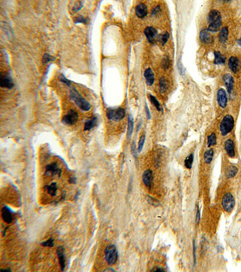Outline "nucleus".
<instances>
[{
    "mask_svg": "<svg viewBox=\"0 0 241 272\" xmlns=\"http://www.w3.org/2000/svg\"><path fill=\"white\" fill-rule=\"evenodd\" d=\"M221 19V15L218 10H212L208 16V21L209 23L208 30L210 32L218 31L222 24Z\"/></svg>",
    "mask_w": 241,
    "mask_h": 272,
    "instance_id": "f257e3e1",
    "label": "nucleus"
},
{
    "mask_svg": "<svg viewBox=\"0 0 241 272\" xmlns=\"http://www.w3.org/2000/svg\"><path fill=\"white\" fill-rule=\"evenodd\" d=\"M71 97L77 105L82 110L87 111L90 109V105L88 102L74 88L71 91Z\"/></svg>",
    "mask_w": 241,
    "mask_h": 272,
    "instance_id": "f03ea898",
    "label": "nucleus"
},
{
    "mask_svg": "<svg viewBox=\"0 0 241 272\" xmlns=\"http://www.w3.org/2000/svg\"><path fill=\"white\" fill-rule=\"evenodd\" d=\"M234 127V119L230 115L225 116L221 124H220V130L223 136L226 135L229 132H230Z\"/></svg>",
    "mask_w": 241,
    "mask_h": 272,
    "instance_id": "7ed1b4c3",
    "label": "nucleus"
},
{
    "mask_svg": "<svg viewBox=\"0 0 241 272\" xmlns=\"http://www.w3.org/2000/svg\"><path fill=\"white\" fill-rule=\"evenodd\" d=\"M106 260L109 265H113L117 261L118 253L116 247L114 245L108 246L105 250Z\"/></svg>",
    "mask_w": 241,
    "mask_h": 272,
    "instance_id": "20e7f679",
    "label": "nucleus"
},
{
    "mask_svg": "<svg viewBox=\"0 0 241 272\" xmlns=\"http://www.w3.org/2000/svg\"><path fill=\"white\" fill-rule=\"evenodd\" d=\"M125 115V111L123 108H119L117 110H109L107 112V116L109 119L114 121L122 120Z\"/></svg>",
    "mask_w": 241,
    "mask_h": 272,
    "instance_id": "39448f33",
    "label": "nucleus"
},
{
    "mask_svg": "<svg viewBox=\"0 0 241 272\" xmlns=\"http://www.w3.org/2000/svg\"><path fill=\"white\" fill-rule=\"evenodd\" d=\"M235 205V201L232 194L230 193L226 194L224 196L222 201V205L224 209L228 212H231L233 210Z\"/></svg>",
    "mask_w": 241,
    "mask_h": 272,
    "instance_id": "423d86ee",
    "label": "nucleus"
},
{
    "mask_svg": "<svg viewBox=\"0 0 241 272\" xmlns=\"http://www.w3.org/2000/svg\"><path fill=\"white\" fill-rule=\"evenodd\" d=\"M78 119V114L77 112L73 110H71L69 111L68 114L66 115L62 119V122L66 125H74Z\"/></svg>",
    "mask_w": 241,
    "mask_h": 272,
    "instance_id": "0eeeda50",
    "label": "nucleus"
},
{
    "mask_svg": "<svg viewBox=\"0 0 241 272\" xmlns=\"http://www.w3.org/2000/svg\"><path fill=\"white\" fill-rule=\"evenodd\" d=\"M200 39L203 43L210 44L214 41V38L208 29H203L200 34Z\"/></svg>",
    "mask_w": 241,
    "mask_h": 272,
    "instance_id": "6e6552de",
    "label": "nucleus"
},
{
    "mask_svg": "<svg viewBox=\"0 0 241 272\" xmlns=\"http://www.w3.org/2000/svg\"><path fill=\"white\" fill-rule=\"evenodd\" d=\"M217 101L219 105L224 108L227 106V97L225 91L223 88H220L217 92Z\"/></svg>",
    "mask_w": 241,
    "mask_h": 272,
    "instance_id": "1a4fd4ad",
    "label": "nucleus"
},
{
    "mask_svg": "<svg viewBox=\"0 0 241 272\" xmlns=\"http://www.w3.org/2000/svg\"><path fill=\"white\" fill-rule=\"evenodd\" d=\"M223 82H224L227 91L229 94H231L233 89V86H234V79L232 76L230 74H225L223 78Z\"/></svg>",
    "mask_w": 241,
    "mask_h": 272,
    "instance_id": "9d476101",
    "label": "nucleus"
},
{
    "mask_svg": "<svg viewBox=\"0 0 241 272\" xmlns=\"http://www.w3.org/2000/svg\"><path fill=\"white\" fill-rule=\"evenodd\" d=\"M145 35L150 43H153L157 35V31L153 27H147L144 30Z\"/></svg>",
    "mask_w": 241,
    "mask_h": 272,
    "instance_id": "9b49d317",
    "label": "nucleus"
},
{
    "mask_svg": "<svg viewBox=\"0 0 241 272\" xmlns=\"http://www.w3.org/2000/svg\"><path fill=\"white\" fill-rule=\"evenodd\" d=\"M143 181L145 186L150 189L151 187V184H152V181L153 179V172L150 169H148L146 170V171L144 172L143 174Z\"/></svg>",
    "mask_w": 241,
    "mask_h": 272,
    "instance_id": "f8f14e48",
    "label": "nucleus"
},
{
    "mask_svg": "<svg viewBox=\"0 0 241 272\" xmlns=\"http://www.w3.org/2000/svg\"><path fill=\"white\" fill-rule=\"evenodd\" d=\"M0 86L3 88L10 89L14 86V84L10 77L6 74H1L0 78Z\"/></svg>",
    "mask_w": 241,
    "mask_h": 272,
    "instance_id": "ddd939ff",
    "label": "nucleus"
},
{
    "mask_svg": "<svg viewBox=\"0 0 241 272\" xmlns=\"http://www.w3.org/2000/svg\"><path fill=\"white\" fill-rule=\"evenodd\" d=\"M228 67L234 73H236L240 67V62L239 60L234 56H232L228 60Z\"/></svg>",
    "mask_w": 241,
    "mask_h": 272,
    "instance_id": "4468645a",
    "label": "nucleus"
},
{
    "mask_svg": "<svg viewBox=\"0 0 241 272\" xmlns=\"http://www.w3.org/2000/svg\"><path fill=\"white\" fill-rule=\"evenodd\" d=\"M225 148L228 154L230 157H234L235 155V145L232 140L228 139L225 143Z\"/></svg>",
    "mask_w": 241,
    "mask_h": 272,
    "instance_id": "2eb2a0df",
    "label": "nucleus"
},
{
    "mask_svg": "<svg viewBox=\"0 0 241 272\" xmlns=\"http://www.w3.org/2000/svg\"><path fill=\"white\" fill-rule=\"evenodd\" d=\"M146 82L149 86H151L154 82V74L151 68H148L144 73Z\"/></svg>",
    "mask_w": 241,
    "mask_h": 272,
    "instance_id": "dca6fc26",
    "label": "nucleus"
},
{
    "mask_svg": "<svg viewBox=\"0 0 241 272\" xmlns=\"http://www.w3.org/2000/svg\"><path fill=\"white\" fill-rule=\"evenodd\" d=\"M147 7L146 6L143 4L141 3L137 5L136 7V15L140 18H143L145 17L147 15Z\"/></svg>",
    "mask_w": 241,
    "mask_h": 272,
    "instance_id": "f3484780",
    "label": "nucleus"
},
{
    "mask_svg": "<svg viewBox=\"0 0 241 272\" xmlns=\"http://www.w3.org/2000/svg\"><path fill=\"white\" fill-rule=\"evenodd\" d=\"M57 253L59 259V263L61 267V270L63 271L65 268V259L64 255V248L63 247H59L57 249Z\"/></svg>",
    "mask_w": 241,
    "mask_h": 272,
    "instance_id": "a211bd4d",
    "label": "nucleus"
},
{
    "mask_svg": "<svg viewBox=\"0 0 241 272\" xmlns=\"http://www.w3.org/2000/svg\"><path fill=\"white\" fill-rule=\"evenodd\" d=\"M2 217L3 220L7 223H11L12 221V215L10 210L6 207H4L2 209Z\"/></svg>",
    "mask_w": 241,
    "mask_h": 272,
    "instance_id": "6ab92c4d",
    "label": "nucleus"
},
{
    "mask_svg": "<svg viewBox=\"0 0 241 272\" xmlns=\"http://www.w3.org/2000/svg\"><path fill=\"white\" fill-rule=\"evenodd\" d=\"M46 170H47V173L48 172L51 173L53 175L58 174L60 176L61 173H62L61 170L59 169L58 167H57V163H53V164L47 165V167H46Z\"/></svg>",
    "mask_w": 241,
    "mask_h": 272,
    "instance_id": "aec40b11",
    "label": "nucleus"
},
{
    "mask_svg": "<svg viewBox=\"0 0 241 272\" xmlns=\"http://www.w3.org/2000/svg\"><path fill=\"white\" fill-rule=\"evenodd\" d=\"M215 61L214 63L215 64H224L225 62L226 58L224 55H223L220 52H215Z\"/></svg>",
    "mask_w": 241,
    "mask_h": 272,
    "instance_id": "412c9836",
    "label": "nucleus"
},
{
    "mask_svg": "<svg viewBox=\"0 0 241 272\" xmlns=\"http://www.w3.org/2000/svg\"><path fill=\"white\" fill-rule=\"evenodd\" d=\"M97 118L96 117H93L92 118L90 119L89 120L86 121L85 125V130L89 131L93 128L97 124Z\"/></svg>",
    "mask_w": 241,
    "mask_h": 272,
    "instance_id": "4be33fe9",
    "label": "nucleus"
},
{
    "mask_svg": "<svg viewBox=\"0 0 241 272\" xmlns=\"http://www.w3.org/2000/svg\"><path fill=\"white\" fill-rule=\"evenodd\" d=\"M228 30L227 27H223L219 34V39L221 43H224L228 38Z\"/></svg>",
    "mask_w": 241,
    "mask_h": 272,
    "instance_id": "5701e85b",
    "label": "nucleus"
},
{
    "mask_svg": "<svg viewBox=\"0 0 241 272\" xmlns=\"http://www.w3.org/2000/svg\"><path fill=\"white\" fill-rule=\"evenodd\" d=\"M159 88L160 92L162 93H164L166 92V90L168 89V82L165 77H162V78H160L159 81Z\"/></svg>",
    "mask_w": 241,
    "mask_h": 272,
    "instance_id": "b1692460",
    "label": "nucleus"
},
{
    "mask_svg": "<svg viewBox=\"0 0 241 272\" xmlns=\"http://www.w3.org/2000/svg\"><path fill=\"white\" fill-rule=\"evenodd\" d=\"M237 173V168L236 166H231L229 167L227 169L226 175L227 178H232L235 177Z\"/></svg>",
    "mask_w": 241,
    "mask_h": 272,
    "instance_id": "393cba45",
    "label": "nucleus"
},
{
    "mask_svg": "<svg viewBox=\"0 0 241 272\" xmlns=\"http://www.w3.org/2000/svg\"><path fill=\"white\" fill-rule=\"evenodd\" d=\"M213 157V151L212 150H210L206 151L204 154V160L206 163H210Z\"/></svg>",
    "mask_w": 241,
    "mask_h": 272,
    "instance_id": "a878e982",
    "label": "nucleus"
},
{
    "mask_svg": "<svg viewBox=\"0 0 241 272\" xmlns=\"http://www.w3.org/2000/svg\"><path fill=\"white\" fill-rule=\"evenodd\" d=\"M47 189L48 190V194H50L51 196H55L57 192V184L55 183H53L51 184L50 186H47Z\"/></svg>",
    "mask_w": 241,
    "mask_h": 272,
    "instance_id": "bb28decb",
    "label": "nucleus"
},
{
    "mask_svg": "<svg viewBox=\"0 0 241 272\" xmlns=\"http://www.w3.org/2000/svg\"><path fill=\"white\" fill-rule=\"evenodd\" d=\"M133 130V119L132 116L129 117V122H128V130H127V136L128 137H131Z\"/></svg>",
    "mask_w": 241,
    "mask_h": 272,
    "instance_id": "cd10ccee",
    "label": "nucleus"
},
{
    "mask_svg": "<svg viewBox=\"0 0 241 272\" xmlns=\"http://www.w3.org/2000/svg\"><path fill=\"white\" fill-rule=\"evenodd\" d=\"M169 38V35L168 32H165L162 35H160L158 37V40L162 45H165Z\"/></svg>",
    "mask_w": 241,
    "mask_h": 272,
    "instance_id": "c85d7f7f",
    "label": "nucleus"
},
{
    "mask_svg": "<svg viewBox=\"0 0 241 272\" xmlns=\"http://www.w3.org/2000/svg\"><path fill=\"white\" fill-rule=\"evenodd\" d=\"M216 143V137L215 133H212L208 137V146H211L215 145Z\"/></svg>",
    "mask_w": 241,
    "mask_h": 272,
    "instance_id": "c756f323",
    "label": "nucleus"
},
{
    "mask_svg": "<svg viewBox=\"0 0 241 272\" xmlns=\"http://www.w3.org/2000/svg\"><path fill=\"white\" fill-rule=\"evenodd\" d=\"M193 155L192 154H191L186 158L185 162V166L188 169H191L192 167V163H193Z\"/></svg>",
    "mask_w": 241,
    "mask_h": 272,
    "instance_id": "7c9ffc66",
    "label": "nucleus"
},
{
    "mask_svg": "<svg viewBox=\"0 0 241 272\" xmlns=\"http://www.w3.org/2000/svg\"><path fill=\"white\" fill-rule=\"evenodd\" d=\"M150 101L151 102V103L154 105V106L157 108V110L159 111H161L162 110V108H161V106H160L159 102H158V100L156 99L155 97H154L152 95H150Z\"/></svg>",
    "mask_w": 241,
    "mask_h": 272,
    "instance_id": "2f4dec72",
    "label": "nucleus"
},
{
    "mask_svg": "<svg viewBox=\"0 0 241 272\" xmlns=\"http://www.w3.org/2000/svg\"><path fill=\"white\" fill-rule=\"evenodd\" d=\"M145 135H142L141 137V138H140L139 144H138V151L139 152H141L142 151V148H143V146H144V143H145Z\"/></svg>",
    "mask_w": 241,
    "mask_h": 272,
    "instance_id": "473e14b6",
    "label": "nucleus"
},
{
    "mask_svg": "<svg viewBox=\"0 0 241 272\" xmlns=\"http://www.w3.org/2000/svg\"><path fill=\"white\" fill-rule=\"evenodd\" d=\"M42 246L45 247H52L54 246V240L53 238H50L47 241H45L41 244Z\"/></svg>",
    "mask_w": 241,
    "mask_h": 272,
    "instance_id": "72a5a7b5",
    "label": "nucleus"
},
{
    "mask_svg": "<svg viewBox=\"0 0 241 272\" xmlns=\"http://www.w3.org/2000/svg\"><path fill=\"white\" fill-rule=\"evenodd\" d=\"M53 59H54L53 56L50 55L49 54H45L43 56V62L44 64H46L51 61H53Z\"/></svg>",
    "mask_w": 241,
    "mask_h": 272,
    "instance_id": "f704fd0d",
    "label": "nucleus"
},
{
    "mask_svg": "<svg viewBox=\"0 0 241 272\" xmlns=\"http://www.w3.org/2000/svg\"><path fill=\"white\" fill-rule=\"evenodd\" d=\"M147 200L148 201V203L150 204V205H154V206H157L159 205V202L155 200L154 198H152L151 197H147Z\"/></svg>",
    "mask_w": 241,
    "mask_h": 272,
    "instance_id": "c9c22d12",
    "label": "nucleus"
},
{
    "mask_svg": "<svg viewBox=\"0 0 241 272\" xmlns=\"http://www.w3.org/2000/svg\"><path fill=\"white\" fill-rule=\"evenodd\" d=\"M162 66L164 69H168L169 67V61L168 58H164L162 61Z\"/></svg>",
    "mask_w": 241,
    "mask_h": 272,
    "instance_id": "e433bc0d",
    "label": "nucleus"
},
{
    "mask_svg": "<svg viewBox=\"0 0 241 272\" xmlns=\"http://www.w3.org/2000/svg\"><path fill=\"white\" fill-rule=\"evenodd\" d=\"M74 21V22H75V23H79V22H82V23H85V22H86V19L85 18H84L83 17L80 16V17L75 18Z\"/></svg>",
    "mask_w": 241,
    "mask_h": 272,
    "instance_id": "4c0bfd02",
    "label": "nucleus"
},
{
    "mask_svg": "<svg viewBox=\"0 0 241 272\" xmlns=\"http://www.w3.org/2000/svg\"><path fill=\"white\" fill-rule=\"evenodd\" d=\"M61 80H62V81L63 82H65V83H66V84H67L68 86H70V82H69L68 80H66V79H65L64 77H61Z\"/></svg>",
    "mask_w": 241,
    "mask_h": 272,
    "instance_id": "58836bf2",
    "label": "nucleus"
},
{
    "mask_svg": "<svg viewBox=\"0 0 241 272\" xmlns=\"http://www.w3.org/2000/svg\"><path fill=\"white\" fill-rule=\"evenodd\" d=\"M69 181H70V183L75 184L76 183V178L75 177H72V178H70V180H69Z\"/></svg>",
    "mask_w": 241,
    "mask_h": 272,
    "instance_id": "ea45409f",
    "label": "nucleus"
},
{
    "mask_svg": "<svg viewBox=\"0 0 241 272\" xmlns=\"http://www.w3.org/2000/svg\"><path fill=\"white\" fill-rule=\"evenodd\" d=\"M132 152H133V154H136V147H135V145H134V143H133L132 145Z\"/></svg>",
    "mask_w": 241,
    "mask_h": 272,
    "instance_id": "a19ab883",
    "label": "nucleus"
},
{
    "mask_svg": "<svg viewBox=\"0 0 241 272\" xmlns=\"http://www.w3.org/2000/svg\"><path fill=\"white\" fill-rule=\"evenodd\" d=\"M146 115H147V116H148V119H150L151 118V115H150V111H149L148 107L146 106Z\"/></svg>",
    "mask_w": 241,
    "mask_h": 272,
    "instance_id": "79ce46f5",
    "label": "nucleus"
},
{
    "mask_svg": "<svg viewBox=\"0 0 241 272\" xmlns=\"http://www.w3.org/2000/svg\"><path fill=\"white\" fill-rule=\"evenodd\" d=\"M200 221V211L198 209L197 213V217H196V222L198 223Z\"/></svg>",
    "mask_w": 241,
    "mask_h": 272,
    "instance_id": "37998d69",
    "label": "nucleus"
},
{
    "mask_svg": "<svg viewBox=\"0 0 241 272\" xmlns=\"http://www.w3.org/2000/svg\"><path fill=\"white\" fill-rule=\"evenodd\" d=\"M159 10H160V7H157L154 10H153V14H156L158 12V11H159Z\"/></svg>",
    "mask_w": 241,
    "mask_h": 272,
    "instance_id": "c03bdc74",
    "label": "nucleus"
},
{
    "mask_svg": "<svg viewBox=\"0 0 241 272\" xmlns=\"http://www.w3.org/2000/svg\"><path fill=\"white\" fill-rule=\"evenodd\" d=\"M11 271V270H10V269H4V270L1 269V272H3V271Z\"/></svg>",
    "mask_w": 241,
    "mask_h": 272,
    "instance_id": "a18cd8bd",
    "label": "nucleus"
},
{
    "mask_svg": "<svg viewBox=\"0 0 241 272\" xmlns=\"http://www.w3.org/2000/svg\"><path fill=\"white\" fill-rule=\"evenodd\" d=\"M237 43L241 46V38H240L239 39L237 40Z\"/></svg>",
    "mask_w": 241,
    "mask_h": 272,
    "instance_id": "49530a36",
    "label": "nucleus"
},
{
    "mask_svg": "<svg viewBox=\"0 0 241 272\" xmlns=\"http://www.w3.org/2000/svg\"><path fill=\"white\" fill-rule=\"evenodd\" d=\"M156 271H164V270H162V269H157V270H156Z\"/></svg>",
    "mask_w": 241,
    "mask_h": 272,
    "instance_id": "de8ad7c7",
    "label": "nucleus"
}]
</instances>
